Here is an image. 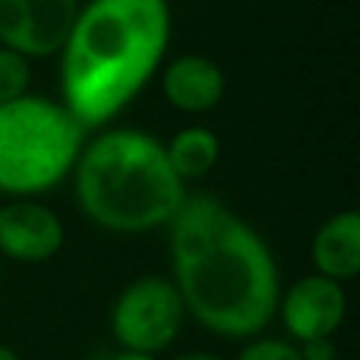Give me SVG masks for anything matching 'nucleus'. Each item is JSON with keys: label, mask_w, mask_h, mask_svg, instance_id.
Returning a JSON list of instances; mask_svg holds the SVG:
<instances>
[{"label": "nucleus", "mask_w": 360, "mask_h": 360, "mask_svg": "<svg viewBox=\"0 0 360 360\" xmlns=\"http://www.w3.org/2000/svg\"><path fill=\"white\" fill-rule=\"evenodd\" d=\"M172 34L166 0H90L62 45V107L84 127L118 115L152 79Z\"/></svg>", "instance_id": "nucleus-2"}, {"label": "nucleus", "mask_w": 360, "mask_h": 360, "mask_svg": "<svg viewBox=\"0 0 360 360\" xmlns=\"http://www.w3.org/2000/svg\"><path fill=\"white\" fill-rule=\"evenodd\" d=\"M236 360H301L298 349L287 340H276V338H262L248 343Z\"/></svg>", "instance_id": "nucleus-13"}, {"label": "nucleus", "mask_w": 360, "mask_h": 360, "mask_svg": "<svg viewBox=\"0 0 360 360\" xmlns=\"http://www.w3.org/2000/svg\"><path fill=\"white\" fill-rule=\"evenodd\" d=\"M287 332L304 343L315 338H332L346 318V292L338 281L323 276L298 278L278 301Z\"/></svg>", "instance_id": "nucleus-7"}, {"label": "nucleus", "mask_w": 360, "mask_h": 360, "mask_svg": "<svg viewBox=\"0 0 360 360\" xmlns=\"http://www.w3.org/2000/svg\"><path fill=\"white\" fill-rule=\"evenodd\" d=\"M172 284L214 335L253 338L278 309V267L264 239L219 200L186 197L169 219Z\"/></svg>", "instance_id": "nucleus-1"}, {"label": "nucleus", "mask_w": 360, "mask_h": 360, "mask_svg": "<svg viewBox=\"0 0 360 360\" xmlns=\"http://www.w3.org/2000/svg\"><path fill=\"white\" fill-rule=\"evenodd\" d=\"M65 245V225L62 219L34 200H14L0 205V253L39 264L53 259Z\"/></svg>", "instance_id": "nucleus-8"}, {"label": "nucleus", "mask_w": 360, "mask_h": 360, "mask_svg": "<svg viewBox=\"0 0 360 360\" xmlns=\"http://www.w3.org/2000/svg\"><path fill=\"white\" fill-rule=\"evenodd\" d=\"M174 360H222V357L208 354V352H186V354H180V357H174Z\"/></svg>", "instance_id": "nucleus-16"}, {"label": "nucleus", "mask_w": 360, "mask_h": 360, "mask_svg": "<svg viewBox=\"0 0 360 360\" xmlns=\"http://www.w3.org/2000/svg\"><path fill=\"white\" fill-rule=\"evenodd\" d=\"M0 360H20V357H17V352H14V349L0 346Z\"/></svg>", "instance_id": "nucleus-17"}, {"label": "nucleus", "mask_w": 360, "mask_h": 360, "mask_svg": "<svg viewBox=\"0 0 360 360\" xmlns=\"http://www.w3.org/2000/svg\"><path fill=\"white\" fill-rule=\"evenodd\" d=\"M28 82H31L28 59H22L8 48H0V104L25 96Z\"/></svg>", "instance_id": "nucleus-12"}, {"label": "nucleus", "mask_w": 360, "mask_h": 360, "mask_svg": "<svg viewBox=\"0 0 360 360\" xmlns=\"http://www.w3.org/2000/svg\"><path fill=\"white\" fill-rule=\"evenodd\" d=\"M172 172L186 183L208 174L219 160V138L205 127H186L163 143Z\"/></svg>", "instance_id": "nucleus-11"}, {"label": "nucleus", "mask_w": 360, "mask_h": 360, "mask_svg": "<svg viewBox=\"0 0 360 360\" xmlns=\"http://www.w3.org/2000/svg\"><path fill=\"white\" fill-rule=\"evenodd\" d=\"M79 14V0H0V48L22 59L62 51Z\"/></svg>", "instance_id": "nucleus-6"}, {"label": "nucleus", "mask_w": 360, "mask_h": 360, "mask_svg": "<svg viewBox=\"0 0 360 360\" xmlns=\"http://www.w3.org/2000/svg\"><path fill=\"white\" fill-rule=\"evenodd\" d=\"M82 146L84 127L62 104L28 93L0 104V191L31 197L53 188Z\"/></svg>", "instance_id": "nucleus-4"}, {"label": "nucleus", "mask_w": 360, "mask_h": 360, "mask_svg": "<svg viewBox=\"0 0 360 360\" xmlns=\"http://www.w3.org/2000/svg\"><path fill=\"white\" fill-rule=\"evenodd\" d=\"M186 307L169 278L143 276L121 290L110 312V329L121 349L158 354L174 343Z\"/></svg>", "instance_id": "nucleus-5"}, {"label": "nucleus", "mask_w": 360, "mask_h": 360, "mask_svg": "<svg viewBox=\"0 0 360 360\" xmlns=\"http://www.w3.org/2000/svg\"><path fill=\"white\" fill-rule=\"evenodd\" d=\"M163 96L166 101L188 115L208 112L222 101L225 93V73L222 68L200 53H183L172 59L163 70Z\"/></svg>", "instance_id": "nucleus-9"}, {"label": "nucleus", "mask_w": 360, "mask_h": 360, "mask_svg": "<svg viewBox=\"0 0 360 360\" xmlns=\"http://www.w3.org/2000/svg\"><path fill=\"white\" fill-rule=\"evenodd\" d=\"M110 360H158V357L155 354H143V352H127V349H121Z\"/></svg>", "instance_id": "nucleus-15"}, {"label": "nucleus", "mask_w": 360, "mask_h": 360, "mask_svg": "<svg viewBox=\"0 0 360 360\" xmlns=\"http://www.w3.org/2000/svg\"><path fill=\"white\" fill-rule=\"evenodd\" d=\"M301 360H340L338 357V346L332 338H315V340H304L298 346Z\"/></svg>", "instance_id": "nucleus-14"}, {"label": "nucleus", "mask_w": 360, "mask_h": 360, "mask_svg": "<svg viewBox=\"0 0 360 360\" xmlns=\"http://www.w3.org/2000/svg\"><path fill=\"white\" fill-rule=\"evenodd\" d=\"M76 202L107 231L141 233L166 225L186 200V183L172 172L163 143L141 129H110L76 158Z\"/></svg>", "instance_id": "nucleus-3"}, {"label": "nucleus", "mask_w": 360, "mask_h": 360, "mask_svg": "<svg viewBox=\"0 0 360 360\" xmlns=\"http://www.w3.org/2000/svg\"><path fill=\"white\" fill-rule=\"evenodd\" d=\"M312 264L318 276L332 281H352L360 273V217L357 211L332 214L312 239Z\"/></svg>", "instance_id": "nucleus-10"}]
</instances>
